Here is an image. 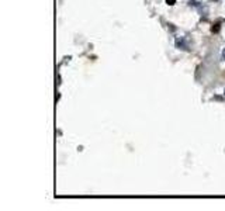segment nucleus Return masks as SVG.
<instances>
[{
	"instance_id": "obj_1",
	"label": "nucleus",
	"mask_w": 225,
	"mask_h": 211,
	"mask_svg": "<svg viewBox=\"0 0 225 211\" xmlns=\"http://www.w3.org/2000/svg\"><path fill=\"white\" fill-rule=\"evenodd\" d=\"M175 2H176V0H166V3H168L169 6H173V4H175Z\"/></svg>"
},
{
	"instance_id": "obj_2",
	"label": "nucleus",
	"mask_w": 225,
	"mask_h": 211,
	"mask_svg": "<svg viewBox=\"0 0 225 211\" xmlns=\"http://www.w3.org/2000/svg\"><path fill=\"white\" fill-rule=\"evenodd\" d=\"M221 59L225 61V49H222V52H221Z\"/></svg>"
}]
</instances>
